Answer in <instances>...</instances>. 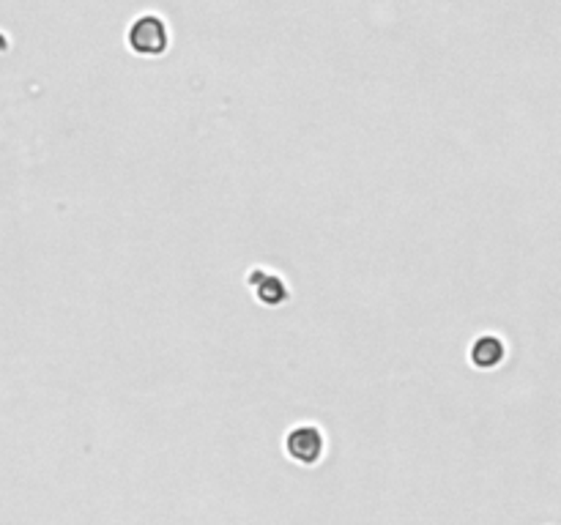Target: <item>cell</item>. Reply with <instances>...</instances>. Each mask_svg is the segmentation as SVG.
Masks as SVG:
<instances>
[{"label":"cell","mask_w":561,"mask_h":525,"mask_svg":"<svg viewBox=\"0 0 561 525\" xmlns=\"http://www.w3.org/2000/svg\"><path fill=\"white\" fill-rule=\"evenodd\" d=\"M127 42L129 47L137 52V55H148V58H157L168 50L170 44V30L168 25L153 17V14H145V17H137L127 33Z\"/></svg>","instance_id":"1"},{"label":"cell","mask_w":561,"mask_h":525,"mask_svg":"<svg viewBox=\"0 0 561 525\" xmlns=\"http://www.w3.org/2000/svg\"><path fill=\"white\" fill-rule=\"evenodd\" d=\"M285 449L296 463L316 466L326 449V441H323V433L316 430V427H293L285 438Z\"/></svg>","instance_id":"2"},{"label":"cell","mask_w":561,"mask_h":525,"mask_svg":"<svg viewBox=\"0 0 561 525\" xmlns=\"http://www.w3.org/2000/svg\"><path fill=\"white\" fill-rule=\"evenodd\" d=\"M504 356H507L504 342L498 340V337H493V334H485V337L474 340L471 353H469L471 364L479 367V370H493V367H498V364L504 361Z\"/></svg>","instance_id":"4"},{"label":"cell","mask_w":561,"mask_h":525,"mask_svg":"<svg viewBox=\"0 0 561 525\" xmlns=\"http://www.w3.org/2000/svg\"><path fill=\"white\" fill-rule=\"evenodd\" d=\"M249 287H253L255 293V299L263 304V307H283L288 302V285L269 274V271H253L249 274Z\"/></svg>","instance_id":"3"}]
</instances>
